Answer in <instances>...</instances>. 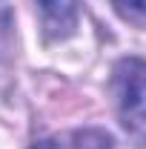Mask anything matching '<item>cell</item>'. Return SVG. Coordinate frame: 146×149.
<instances>
[{
	"mask_svg": "<svg viewBox=\"0 0 146 149\" xmlns=\"http://www.w3.org/2000/svg\"><path fill=\"white\" fill-rule=\"evenodd\" d=\"M112 92L123 129L146 146V60L123 57L112 72Z\"/></svg>",
	"mask_w": 146,
	"mask_h": 149,
	"instance_id": "obj_1",
	"label": "cell"
},
{
	"mask_svg": "<svg viewBox=\"0 0 146 149\" xmlns=\"http://www.w3.org/2000/svg\"><path fill=\"white\" fill-rule=\"evenodd\" d=\"M52 37H69L77 26V0H35Z\"/></svg>",
	"mask_w": 146,
	"mask_h": 149,
	"instance_id": "obj_2",
	"label": "cell"
},
{
	"mask_svg": "<svg viewBox=\"0 0 146 149\" xmlns=\"http://www.w3.org/2000/svg\"><path fill=\"white\" fill-rule=\"evenodd\" d=\"M112 6L126 23L146 26V0H112Z\"/></svg>",
	"mask_w": 146,
	"mask_h": 149,
	"instance_id": "obj_3",
	"label": "cell"
},
{
	"mask_svg": "<svg viewBox=\"0 0 146 149\" xmlns=\"http://www.w3.org/2000/svg\"><path fill=\"white\" fill-rule=\"evenodd\" d=\"M77 149H112V141L109 135H103V132H83V135H77Z\"/></svg>",
	"mask_w": 146,
	"mask_h": 149,
	"instance_id": "obj_4",
	"label": "cell"
},
{
	"mask_svg": "<svg viewBox=\"0 0 146 149\" xmlns=\"http://www.w3.org/2000/svg\"><path fill=\"white\" fill-rule=\"evenodd\" d=\"M32 149H60V146H57L55 141H37V143H35Z\"/></svg>",
	"mask_w": 146,
	"mask_h": 149,
	"instance_id": "obj_5",
	"label": "cell"
}]
</instances>
